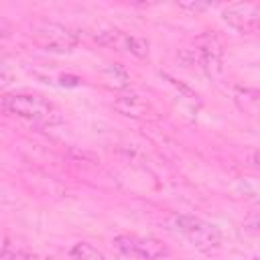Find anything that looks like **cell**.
<instances>
[{
  "instance_id": "9",
  "label": "cell",
  "mask_w": 260,
  "mask_h": 260,
  "mask_svg": "<svg viewBox=\"0 0 260 260\" xmlns=\"http://www.w3.org/2000/svg\"><path fill=\"white\" fill-rule=\"evenodd\" d=\"M71 260H106V256L87 242H77L69 250Z\"/></svg>"
},
{
  "instance_id": "8",
  "label": "cell",
  "mask_w": 260,
  "mask_h": 260,
  "mask_svg": "<svg viewBox=\"0 0 260 260\" xmlns=\"http://www.w3.org/2000/svg\"><path fill=\"white\" fill-rule=\"evenodd\" d=\"M114 108H116L118 112H122L124 116H134V118H138V116H142V114L146 112L148 106H146V102H144L138 93L126 91V93H120V95L116 98Z\"/></svg>"
},
{
  "instance_id": "7",
  "label": "cell",
  "mask_w": 260,
  "mask_h": 260,
  "mask_svg": "<svg viewBox=\"0 0 260 260\" xmlns=\"http://www.w3.org/2000/svg\"><path fill=\"white\" fill-rule=\"evenodd\" d=\"M199 55L203 61V67L209 73H221V47L213 37L203 39L199 45Z\"/></svg>"
},
{
  "instance_id": "11",
  "label": "cell",
  "mask_w": 260,
  "mask_h": 260,
  "mask_svg": "<svg viewBox=\"0 0 260 260\" xmlns=\"http://www.w3.org/2000/svg\"><path fill=\"white\" fill-rule=\"evenodd\" d=\"M244 228H246L248 232L260 234V211H252V213L244 219Z\"/></svg>"
},
{
  "instance_id": "4",
  "label": "cell",
  "mask_w": 260,
  "mask_h": 260,
  "mask_svg": "<svg viewBox=\"0 0 260 260\" xmlns=\"http://www.w3.org/2000/svg\"><path fill=\"white\" fill-rule=\"evenodd\" d=\"M116 248L132 258V260H156L158 256L165 254V248L156 242V240H150V238H140V236H118L114 240Z\"/></svg>"
},
{
  "instance_id": "10",
  "label": "cell",
  "mask_w": 260,
  "mask_h": 260,
  "mask_svg": "<svg viewBox=\"0 0 260 260\" xmlns=\"http://www.w3.org/2000/svg\"><path fill=\"white\" fill-rule=\"evenodd\" d=\"M104 77H106V81H108L110 85H114V87H124V85L128 83V75H126V71L120 69L118 65H108Z\"/></svg>"
},
{
  "instance_id": "2",
  "label": "cell",
  "mask_w": 260,
  "mask_h": 260,
  "mask_svg": "<svg viewBox=\"0 0 260 260\" xmlns=\"http://www.w3.org/2000/svg\"><path fill=\"white\" fill-rule=\"evenodd\" d=\"M173 225L199 252L209 254V252H215L221 246V234H219V230L213 223H209V221H205L201 217L181 213V215H175L173 217Z\"/></svg>"
},
{
  "instance_id": "6",
  "label": "cell",
  "mask_w": 260,
  "mask_h": 260,
  "mask_svg": "<svg viewBox=\"0 0 260 260\" xmlns=\"http://www.w3.org/2000/svg\"><path fill=\"white\" fill-rule=\"evenodd\" d=\"M98 41L104 45H110L118 51H124L128 55H134L138 59H144L148 55V41L140 39L136 35H128V32H120V30H108V32H102L98 37Z\"/></svg>"
},
{
  "instance_id": "12",
  "label": "cell",
  "mask_w": 260,
  "mask_h": 260,
  "mask_svg": "<svg viewBox=\"0 0 260 260\" xmlns=\"http://www.w3.org/2000/svg\"><path fill=\"white\" fill-rule=\"evenodd\" d=\"M248 160H250V165H252L254 169L260 171V150H252V152L248 154Z\"/></svg>"
},
{
  "instance_id": "3",
  "label": "cell",
  "mask_w": 260,
  "mask_h": 260,
  "mask_svg": "<svg viewBox=\"0 0 260 260\" xmlns=\"http://www.w3.org/2000/svg\"><path fill=\"white\" fill-rule=\"evenodd\" d=\"M30 37L32 41L43 47L45 51L51 53H69L77 39L71 30H67L65 26L57 24V22H49V20H39L30 26Z\"/></svg>"
},
{
  "instance_id": "1",
  "label": "cell",
  "mask_w": 260,
  "mask_h": 260,
  "mask_svg": "<svg viewBox=\"0 0 260 260\" xmlns=\"http://www.w3.org/2000/svg\"><path fill=\"white\" fill-rule=\"evenodd\" d=\"M2 108L4 112L35 124H55L61 118L53 102L32 93H8L2 98Z\"/></svg>"
},
{
  "instance_id": "5",
  "label": "cell",
  "mask_w": 260,
  "mask_h": 260,
  "mask_svg": "<svg viewBox=\"0 0 260 260\" xmlns=\"http://www.w3.org/2000/svg\"><path fill=\"white\" fill-rule=\"evenodd\" d=\"M223 20L240 32H256L260 28V6L232 4L223 10Z\"/></svg>"
}]
</instances>
